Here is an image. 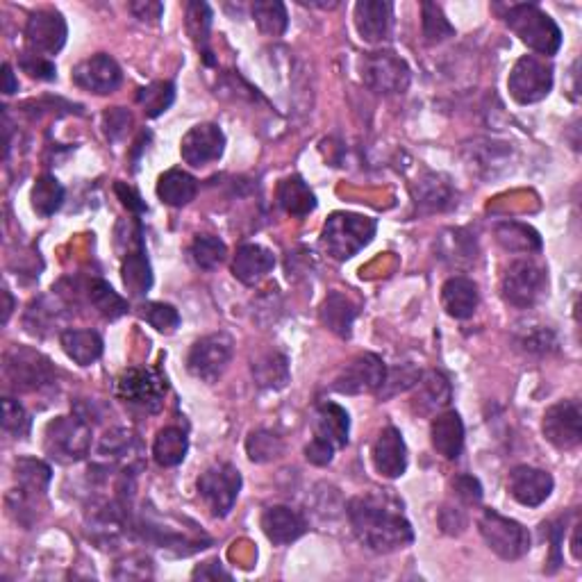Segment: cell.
I'll return each mask as SVG.
<instances>
[{"mask_svg":"<svg viewBox=\"0 0 582 582\" xmlns=\"http://www.w3.org/2000/svg\"><path fill=\"white\" fill-rule=\"evenodd\" d=\"M346 512L355 537L373 553L403 551L414 542L412 523L403 517L401 505L385 494L355 496Z\"/></svg>","mask_w":582,"mask_h":582,"instance_id":"6da1fadb","label":"cell"},{"mask_svg":"<svg viewBox=\"0 0 582 582\" xmlns=\"http://www.w3.org/2000/svg\"><path fill=\"white\" fill-rule=\"evenodd\" d=\"M378 221L364 214L335 212L321 232V248L332 260L346 262L369 246L376 237Z\"/></svg>","mask_w":582,"mask_h":582,"instance_id":"7a4b0ae2","label":"cell"},{"mask_svg":"<svg viewBox=\"0 0 582 582\" xmlns=\"http://www.w3.org/2000/svg\"><path fill=\"white\" fill-rule=\"evenodd\" d=\"M505 23L523 44L544 55V60L562 48V30L537 5H512L505 14Z\"/></svg>","mask_w":582,"mask_h":582,"instance_id":"3957f363","label":"cell"},{"mask_svg":"<svg viewBox=\"0 0 582 582\" xmlns=\"http://www.w3.org/2000/svg\"><path fill=\"white\" fill-rule=\"evenodd\" d=\"M44 451L60 464L85 460L91 451V426L82 417H57L44 430Z\"/></svg>","mask_w":582,"mask_h":582,"instance_id":"277c9868","label":"cell"},{"mask_svg":"<svg viewBox=\"0 0 582 582\" xmlns=\"http://www.w3.org/2000/svg\"><path fill=\"white\" fill-rule=\"evenodd\" d=\"M362 82L380 96H396L410 87L412 71L403 57L392 51L367 53L360 62Z\"/></svg>","mask_w":582,"mask_h":582,"instance_id":"5b68a950","label":"cell"},{"mask_svg":"<svg viewBox=\"0 0 582 582\" xmlns=\"http://www.w3.org/2000/svg\"><path fill=\"white\" fill-rule=\"evenodd\" d=\"M478 530L485 544L501 557L514 562L530 551V532L519 521L507 519L496 510H485L478 521Z\"/></svg>","mask_w":582,"mask_h":582,"instance_id":"8992f818","label":"cell"},{"mask_svg":"<svg viewBox=\"0 0 582 582\" xmlns=\"http://www.w3.org/2000/svg\"><path fill=\"white\" fill-rule=\"evenodd\" d=\"M510 96L519 105H532L544 101L553 89V66L544 57L523 55L512 66L510 78H507Z\"/></svg>","mask_w":582,"mask_h":582,"instance_id":"52a82bcc","label":"cell"},{"mask_svg":"<svg viewBox=\"0 0 582 582\" xmlns=\"http://www.w3.org/2000/svg\"><path fill=\"white\" fill-rule=\"evenodd\" d=\"M116 396L141 412L157 414L166 396V378L155 369H128L116 380Z\"/></svg>","mask_w":582,"mask_h":582,"instance_id":"ba28073f","label":"cell"},{"mask_svg":"<svg viewBox=\"0 0 582 582\" xmlns=\"http://www.w3.org/2000/svg\"><path fill=\"white\" fill-rule=\"evenodd\" d=\"M241 492V473L228 462L214 464L198 478V494L212 517H228Z\"/></svg>","mask_w":582,"mask_h":582,"instance_id":"9c48e42d","label":"cell"},{"mask_svg":"<svg viewBox=\"0 0 582 582\" xmlns=\"http://www.w3.org/2000/svg\"><path fill=\"white\" fill-rule=\"evenodd\" d=\"M232 355H235V342H232V337L228 332H214V335L198 339L191 346L187 369L194 378L212 385V382H216L226 373L228 364L232 362Z\"/></svg>","mask_w":582,"mask_h":582,"instance_id":"30bf717a","label":"cell"},{"mask_svg":"<svg viewBox=\"0 0 582 582\" xmlns=\"http://www.w3.org/2000/svg\"><path fill=\"white\" fill-rule=\"evenodd\" d=\"M548 285L546 269L532 260H517L507 266L501 278V294L510 305L528 310L544 296Z\"/></svg>","mask_w":582,"mask_h":582,"instance_id":"8fae6325","label":"cell"},{"mask_svg":"<svg viewBox=\"0 0 582 582\" xmlns=\"http://www.w3.org/2000/svg\"><path fill=\"white\" fill-rule=\"evenodd\" d=\"M5 376L19 392H35L55 380V369L48 357L32 348H12L5 355Z\"/></svg>","mask_w":582,"mask_h":582,"instance_id":"7c38bea8","label":"cell"},{"mask_svg":"<svg viewBox=\"0 0 582 582\" xmlns=\"http://www.w3.org/2000/svg\"><path fill=\"white\" fill-rule=\"evenodd\" d=\"M387 378V364L376 353H362L353 357L332 382V389L346 396L380 392Z\"/></svg>","mask_w":582,"mask_h":582,"instance_id":"4fadbf2b","label":"cell"},{"mask_svg":"<svg viewBox=\"0 0 582 582\" xmlns=\"http://www.w3.org/2000/svg\"><path fill=\"white\" fill-rule=\"evenodd\" d=\"M546 442L560 451H571L582 439V407L578 401H560L551 405L542 423Z\"/></svg>","mask_w":582,"mask_h":582,"instance_id":"5bb4252c","label":"cell"},{"mask_svg":"<svg viewBox=\"0 0 582 582\" xmlns=\"http://www.w3.org/2000/svg\"><path fill=\"white\" fill-rule=\"evenodd\" d=\"M66 35H69V28L57 10H37L28 16L26 44L30 53L44 57L60 53L66 44Z\"/></svg>","mask_w":582,"mask_h":582,"instance_id":"9a60e30c","label":"cell"},{"mask_svg":"<svg viewBox=\"0 0 582 582\" xmlns=\"http://www.w3.org/2000/svg\"><path fill=\"white\" fill-rule=\"evenodd\" d=\"M223 151H226V135L216 123H198L182 137L180 144L182 160L194 169L216 162Z\"/></svg>","mask_w":582,"mask_h":582,"instance_id":"2e32d148","label":"cell"},{"mask_svg":"<svg viewBox=\"0 0 582 582\" xmlns=\"http://www.w3.org/2000/svg\"><path fill=\"white\" fill-rule=\"evenodd\" d=\"M71 78L80 89L89 91V94L107 96V94H114V91L121 87L123 73L114 57L98 53V55H91L89 60L80 62L76 69H73Z\"/></svg>","mask_w":582,"mask_h":582,"instance_id":"e0dca14e","label":"cell"},{"mask_svg":"<svg viewBox=\"0 0 582 582\" xmlns=\"http://www.w3.org/2000/svg\"><path fill=\"white\" fill-rule=\"evenodd\" d=\"M555 480L548 471L528 467V464H519L510 471L507 478V489L514 501L526 505V507H539L546 503L553 494Z\"/></svg>","mask_w":582,"mask_h":582,"instance_id":"ac0fdd59","label":"cell"},{"mask_svg":"<svg viewBox=\"0 0 582 582\" xmlns=\"http://www.w3.org/2000/svg\"><path fill=\"white\" fill-rule=\"evenodd\" d=\"M373 469H376L382 478H401L407 469V446L401 435V430L394 426H387L380 430L371 448Z\"/></svg>","mask_w":582,"mask_h":582,"instance_id":"d6986e66","label":"cell"},{"mask_svg":"<svg viewBox=\"0 0 582 582\" xmlns=\"http://www.w3.org/2000/svg\"><path fill=\"white\" fill-rule=\"evenodd\" d=\"M260 526L266 539L276 546H287L307 532V521L301 512L289 505H273L262 512Z\"/></svg>","mask_w":582,"mask_h":582,"instance_id":"ffe728a7","label":"cell"},{"mask_svg":"<svg viewBox=\"0 0 582 582\" xmlns=\"http://www.w3.org/2000/svg\"><path fill=\"white\" fill-rule=\"evenodd\" d=\"M312 432L314 439H319V442L344 448L348 444V432H351V417H348L342 405L323 401L314 410Z\"/></svg>","mask_w":582,"mask_h":582,"instance_id":"44dd1931","label":"cell"},{"mask_svg":"<svg viewBox=\"0 0 582 582\" xmlns=\"http://www.w3.org/2000/svg\"><path fill=\"white\" fill-rule=\"evenodd\" d=\"M276 266V257L260 244H244L237 248L235 260H232V276H235L241 285L255 287L262 282Z\"/></svg>","mask_w":582,"mask_h":582,"instance_id":"7402d4cb","label":"cell"},{"mask_svg":"<svg viewBox=\"0 0 582 582\" xmlns=\"http://www.w3.org/2000/svg\"><path fill=\"white\" fill-rule=\"evenodd\" d=\"M355 28L367 44H380L392 28V5L385 0H362L355 5Z\"/></svg>","mask_w":582,"mask_h":582,"instance_id":"603a6c76","label":"cell"},{"mask_svg":"<svg viewBox=\"0 0 582 582\" xmlns=\"http://www.w3.org/2000/svg\"><path fill=\"white\" fill-rule=\"evenodd\" d=\"M430 442L444 460H457L464 448V423L460 414L453 410L437 414L430 423Z\"/></svg>","mask_w":582,"mask_h":582,"instance_id":"cb8c5ba5","label":"cell"},{"mask_svg":"<svg viewBox=\"0 0 582 582\" xmlns=\"http://www.w3.org/2000/svg\"><path fill=\"white\" fill-rule=\"evenodd\" d=\"M480 294L478 285L464 276L448 278L442 287V305L448 317L453 319H471L478 310Z\"/></svg>","mask_w":582,"mask_h":582,"instance_id":"d4e9b609","label":"cell"},{"mask_svg":"<svg viewBox=\"0 0 582 582\" xmlns=\"http://www.w3.org/2000/svg\"><path fill=\"white\" fill-rule=\"evenodd\" d=\"M414 387H417V392H414L412 405H414V410L421 414L437 412L451 403V396H453L451 382H448L444 373H439V371L421 373V378Z\"/></svg>","mask_w":582,"mask_h":582,"instance_id":"484cf974","label":"cell"},{"mask_svg":"<svg viewBox=\"0 0 582 582\" xmlns=\"http://www.w3.org/2000/svg\"><path fill=\"white\" fill-rule=\"evenodd\" d=\"M357 305L342 291H330L321 305V323L337 337L351 339L353 323L357 319Z\"/></svg>","mask_w":582,"mask_h":582,"instance_id":"4316f807","label":"cell"},{"mask_svg":"<svg viewBox=\"0 0 582 582\" xmlns=\"http://www.w3.org/2000/svg\"><path fill=\"white\" fill-rule=\"evenodd\" d=\"M121 273H123V285L130 291V296L141 298L146 296L148 291L153 287V269L151 262L146 257V246L144 241L132 248L130 253H126L121 264Z\"/></svg>","mask_w":582,"mask_h":582,"instance_id":"83f0119b","label":"cell"},{"mask_svg":"<svg viewBox=\"0 0 582 582\" xmlns=\"http://www.w3.org/2000/svg\"><path fill=\"white\" fill-rule=\"evenodd\" d=\"M60 342L64 353L80 367H91L103 355V337L96 330H62Z\"/></svg>","mask_w":582,"mask_h":582,"instance_id":"f1b7e54d","label":"cell"},{"mask_svg":"<svg viewBox=\"0 0 582 582\" xmlns=\"http://www.w3.org/2000/svg\"><path fill=\"white\" fill-rule=\"evenodd\" d=\"M414 203H417L419 212L432 214V212H444L455 203V191L451 185L437 173H428L426 178L419 180V185L414 187Z\"/></svg>","mask_w":582,"mask_h":582,"instance_id":"f546056e","label":"cell"},{"mask_svg":"<svg viewBox=\"0 0 582 582\" xmlns=\"http://www.w3.org/2000/svg\"><path fill=\"white\" fill-rule=\"evenodd\" d=\"M198 194V182L194 176H189L182 169L166 171L157 180V196L164 205L171 207H185L194 201Z\"/></svg>","mask_w":582,"mask_h":582,"instance_id":"4dcf8cb0","label":"cell"},{"mask_svg":"<svg viewBox=\"0 0 582 582\" xmlns=\"http://www.w3.org/2000/svg\"><path fill=\"white\" fill-rule=\"evenodd\" d=\"M189 451V439L187 432L178 426H166L155 435L153 442V460L160 464V467H178V464L185 462Z\"/></svg>","mask_w":582,"mask_h":582,"instance_id":"1f68e13d","label":"cell"},{"mask_svg":"<svg viewBox=\"0 0 582 582\" xmlns=\"http://www.w3.org/2000/svg\"><path fill=\"white\" fill-rule=\"evenodd\" d=\"M496 241L510 253H539L542 237L535 228L521 221H503L496 226Z\"/></svg>","mask_w":582,"mask_h":582,"instance_id":"d6a6232c","label":"cell"},{"mask_svg":"<svg viewBox=\"0 0 582 582\" xmlns=\"http://www.w3.org/2000/svg\"><path fill=\"white\" fill-rule=\"evenodd\" d=\"M278 203L291 216H307L317 210V196L298 176L285 178L278 185Z\"/></svg>","mask_w":582,"mask_h":582,"instance_id":"836d02e7","label":"cell"},{"mask_svg":"<svg viewBox=\"0 0 582 582\" xmlns=\"http://www.w3.org/2000/svg\"><path fill=\"white\" fill-rule=\"evenodd\" d=\"M14 476L19 480V489L30 496H44L48 485H51L53 471L46 462L37 457H21L14 464Z\"/></svg>","mask_w":582,"mask_h":582,"instance_id":"e575fe53","label":"cell"},{"mask_svg":"<svg viewBox=\"0 0 582 582\" xmlns=\"http://www.w3.org/2000/svg\"><path fill=\"white\" fill-rule=\"evenodd\" d=\"M253 378H255L257 387L273 389V392L287 387V382H289L287 357L282 353H276V351L264 353L262 357H257V360L253 362Z\"/></svg>","mask_w":582,"mask_h":582,"instance_id":"d590c367","label":"cell"},{"mask_svg":"<svg viewBox=\"0 0 582 582\" xmlns=\"http://www.w3.org/2000/svg\"><path fill=\"white\" fill-rule=\"evenodd\" d=\"M87 298L94 310L101 314V317L116 321L121 319L123 314L128 312L126 298L116 294V291L107 285L105 280H91L87 285Z\"/></svg>","mask_w":582,"mask_h":582,"instance_id":"8d00e7d4","label":"cell"},{"mask_svg":"<svg viewBox=\"0 0 582 582\" xmlns=\"http://www.w3.org/2000/svg\"><path fill=\"white\" fill-rule=\"evenodd\" d=\"M30 201H32V210H35L39 216H53L55 212H60V207L64 203V187L57 182L55 176H39L35 180V187H32V194H30Z\"/></svg>","mask_w":582,"mask_h":582,"instance_id":"74e56055","label":"cell"},{"mask_svg":"<svg viewBox=\"0 0 582 582\" xmlns=\"http://www.w3.org/2000/svg\"><path fill=\"white\" fill-rule=\"evenodd\" d=\"M251 12L262 35L280 37L287 32L289 16H287V7L282 5L280 0H257V3H253Z\"/></svg>","mask_w":582,"mask_h":582,"instance_id":"f35d334b","label":"cell"},{"mask_svg":"<svg viewBox=\"0 0 582 582\" xmlns=\"http://www.w3.org/2000/svg\"><path fill=\"white\" fill-rule=\"evenodd\" d=\"M173 101H176V87L169 80L151 82L148 87H141L137 91V103L148 119H157V116L164 114L173 105Z\"/></svg>","mask_w":582,"mask_h":582,"instance_id":"ab89813d","label":"cell"},{"mask_svg":"<svg viewBox=\"0 0 582 582\" xmlns=\"http://www.w3.org/2000/svg\"><path fill=\"white\" fill-rule=\"evenodd\" d=\"M189 255L198 269L214 271V269H219L223 262H226L228 246L214 235H198L194 241H191Z\"/></svg>","mask_w":582,"mask_h":582,"instance_id":"60d3db41","label":"cell"},{"mask_svg":"<svg viewBox=\"0 0 582 582\" xmlns=\"http://www.w3.org/2000/svg\"><path fill=\"white\" fill-rule=\"evenodd\" d=\"M285 451V442L278 432L273 430H253L251 435L246 439V453L251 457V462L264 464V462H273Z\"/></svg>","mask_w":582,"mask_h":582,"instance_id":"b9f144b4","label":"cell"},{"mask_svg":"<svg viewBox=\"0 0 582 582\" xmlns=\"http://www.w3.org/2000/svg\"><path fill=\"white\" fill-rule=\"evenodd\" d=\"M421 16H423L421 21L423 37H426L428 44H442V41L455 37V28L451 26V21L446 19V14L437 3H423Z\"/></svg>","mask_w":582,"mask_h":582,"instance_id":"7bdbcfd3","label":"cell"},{"mask_svg":"<svg viewBox=\"0 0 582 582\" xmlns=\"http://www.w3.org/2000/svg\"><path fill=\"white\" fill-rule=\"evenodd\" d=\"M185 26L189 37L194 39V44L198 48H207V39H210V28H212V10L207 3H187V19Z\"/></svg>","mask_w":582,"mask_h":582,"instance_id":"ee69618b","label":"cell"},{"mask_svg":"<svg viewBox=\"0 0 582 582\" xmlns=\"http://www.w3.org/2000/svg\"><path fill=\"white\" fill-rule=\"evenodd\" d=\"M139 317L144 319L148 326H153L157 332L171 335L173 330L180 326V314L169 303H146L139 307Z\"/></svg>","mask_w":582,"mask_h":582,"instance_id":"f6af8a7d","label":"cell"},{"mask_svg":"<svg viewBox=\"0 0 582 582\" xmlns=\"http://www.w3.org/2000/svg\"><path fill=\"white\" fill-rule=\"evenodd\" d=\"M451 237H446L444 239V255L446 260H451L455 264H471L473 260H476V253H478V248H476V239H473L469 232H464V230H451L448 232Z\"/></svg>","mask_w":582,"mask_h":582,"instance_id":"bcb514c9","label":"cell"},{"mask_svg":"<svg viewBox=\"0 0 582 582\" xmlns=\"http://www.w3.org/2000/svg\"><path fill=\"white\" fill-rule=\"evenodd\" d=\"M419 378H421V371L414 367V364H403V367L392 369V371L387 369V378H385V382H382V387H380L378 394L382 398L396 396V394L405 392V389H410V387L417 385Z\"/></svg>","mask_w":582,"mask_h":582,"instance_id":"7dc6e473","label":"cell"},{"mask_svg":"<svg viewBox=\"0 0 582 582\" xmlns=\"http://www.w3.org/2000/svg\"><path fill=\"white\" fill-rule=\"evenodd\" d=\"M3 430L14 437H26L30 432V417L26 407L10 396L3 398Z\"/></svg>","mask_w":582,"mask_h":582,"instance_id":"c3c4849f","label":"cell"},{"mask_svg":"<svg viewBox=\"0 0 582 582\" xmlns=\"http://www.w3.org/2000/svg\"><path fill=\"white\" fill-rule=\"evenodd\" d=\"M19 66L23 71L28 73L30 78H37V80H46V82H51L57 78V69H55V64L48 60V57L44 55H37V53H23L19 57Z\"/></svg>","mask_w":582,"mask_h":582,"instance_id":"681fc988","label":"cell"},{"mask_svg":"<svg viewBox=\"0 0 582 582\" xmlns=\"http://www.w3.org/2000/svg\"><path fill=\"white\" fill-rule=\"evenodd\" d=\"M130 442H132L130 432L123 428H116L103 437L101 446H98V453L105 457H121L123 453L130 451Z\"/></svg>","mask_w":582,"mask_h":582,"instance_id":"f907efd6","label":"cell"},{"mask_svg":"<svg viewBox=\"0 0 582 582\" xmlns=\"http://www.w3.org/2000/svg\"><path fill=\"white\" fill-rule=\"evenodd\" d=\"M453 492L464 505H478L482 501L480 480L473 478V476H467V473H464V476H457L453 480Z\"/></svg>","mask_w":582,"mask_h":582,"instance_id":"816d5d0a","label":"cell"},{"mask_svg":"<svg viewBox=\"0 0 582 582\" xmlns=\"http://www.w3.org/2000/svg\"><path fill=\"white\" fill-rule=\"evenodd\" d=\"M335 446H330L326 442H319V439L312 437V442L305 446V457L307 462H312L314 467H328L332 462V457H335Z\"/></svg>","mask_w":582,"mask_h":582,"instance_id":"f5cc1de1","label":"cell"},{"mask_svg":"<svg viewBox=\"0 0 582 582\" xmlns=\"http://www.w3.org/2000/svg\"><path fill=\"white\" fill-rule=\"evenodd\" d=\"M130 121H132L130 112L123 110V107H112V110L105 114V132H107V137L119 139L123 135V132H126V128L130 126Z\"/></svg>","mask_w":582,"mask_h":582,"instance_id":"db71d44e","label":"cell"},{"mask_svg":"<svg viewBox=\"0 0 582 582\" xmlns=\"http://www.w3.org/2000/svg\"><path fill=\"white\" fill-rule=\"evenodd\" d=\"M544 535L551 539L553 544V557H551V567L546 569V573H555L557 567L562 564V557H560V544H562V537H564V523H544L542 526Z\"/></svg>","mask_w":582,"mask_h":582,"instance_id":"11a10c76","label":"cell"},{"mask_svg":"<svg viewBox=\"0 0 582 582\" xmlns=\"http://www.w3.org/2000/svg\"><path fill=\"white\" fill-rule=\"evenodd\" d=\"M130 12L144 23H157L164 14V5L155 0H141V3H130Z\"/></svg>","mask_w":582,"mask_h":582,"instance_id":"9f6ffc18","label":"cell"},{"mask_svg":"<svg viewBox=\"0 0 582 582\" xmlns=\"http://www.w3.org/2000/svg\"><path fill=\"white\" fill-rule=\"evenodd\" d=\"M114 191H116V196L121 198V203L128 207L130 212H135V214H141V212H146L148 207H146V203L141 201V196L137 194L135 189L132 187H128L126 182H116L114 185Z\"/></svg>","mask_w":582,"mask_h":582,"instance_id":"6f0895ef","label":"cell"},{"mask_svg":"<svg viewBox=\"0 0 582 582\" xmlns=\"http://www.w3.org/2000/svg\"><path fill=\"white\" fill-rule=\"evenodd\" d=\"M191 578H194V580H219V578L230 580L232 576L226 569L221 567L219 562H205V564H201V567L194 569V573H191Z\"/></svg>","mask_w":582,"mask_h":582,"instance_id":"680465c9","label":"cell"},{"mask_svg":"<svg viewBox=\"0 0 582 582\" xmlns=\"http://www.w3.org/2000/svg\"><path fill=\"white\" fill-rule=\"evenodd\" d=\"M548 337H551V332L537 330L535 335L526 339V348L528 351H542L544 353V351H548V346H553V342Z\"/></svg>","mask_w":582,"mask_h":582,"instance_id":"91938a15","label":"cell"},{"mask_svg":"<svg viewBox=\"0 0 582 582\" xmlns=\"http://www.w3.org/2000/svg\"><path fill=\"white\" fill-rule=\"evenodd\" d=\"M14 91H19V82L14 78V71L10 64H3V94L12 96Z\"/></svg>","mask_w":582,"mask_h":582,"instance_id":"94428289","label":"cell"},{"mask_svg":"<svg viewBox=\"0 0 582 582\" xmlns=\"http://www.w3.org/2000/svg\"><path fill=\"white\" fill-rule=\"evenodd\" d=\"M578 532H580V526L573 528V542H571V551H573V557L576 560H580V546H578Z\"/></svg>","mask_w":582,"mask_h":582,"instance_id":"6125c7cd","label":"cell"}]
</instances>
